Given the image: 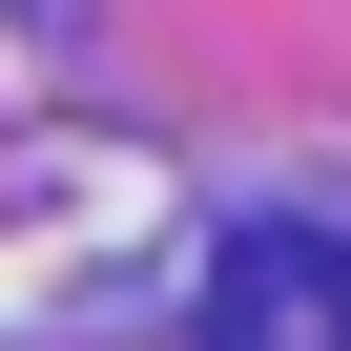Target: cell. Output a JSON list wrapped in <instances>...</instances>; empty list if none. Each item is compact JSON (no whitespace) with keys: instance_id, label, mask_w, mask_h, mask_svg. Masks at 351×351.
Here are the masks:
<instances>
[{"instance_id":"6da1fadb","label":"cell","mask_w":351,"mask_h":351,"mask_svg":"<svg viewBox=\"0 0 351 351\" xmlns=\"http://www.w3.org/2000/svg\"><path fill=\"white\" fill-rule=\"evenodd\" d=\"M207 351H351V248H310V228H228V269H207Z\"/></svg>"}]
</instances>
